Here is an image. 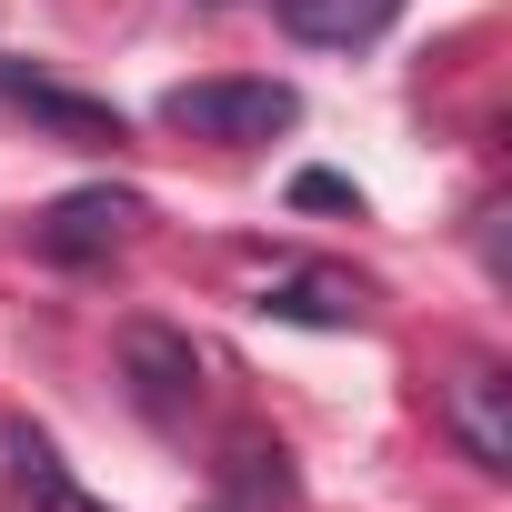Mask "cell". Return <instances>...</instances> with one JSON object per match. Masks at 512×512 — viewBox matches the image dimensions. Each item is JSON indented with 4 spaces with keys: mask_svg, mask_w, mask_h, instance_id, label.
Here are the masks:
<instances>
[{
    "mask_svg": "<svg viewBox=\"0 0 512 512\" xmlns=\"http://www.w3.org/2000/svg\"><path fill=\"white\" fill-rule=\"evenodd\" d=\"M161 121L191 141H282L302 121V91L292 81H181L161 101Z\"/></svg>",
    "mask_w": 512,
    "mask_h": 512,
    "instance_id": "obj_1",
    "label": "cell"
},
{
    "mask_svg": "<svg viewBox=\"0 0 512 512\" xmlns=\"http://www.w3.org/2000/svg\"><path fill=\"white\" fill-rule=\"evenodd\" d=\"M121 382H131V402H141L151 422H181V412L201 402V352H191V332H171V322H121Z\"/></svg>",
    "mask_w": 512,
    "mask_h": 512,
    "instance_id": "obj_2",
    "label": "cell"
},
{
    "mask_svg": "<svg viewBox=\"0 0 512 512\" xmlns=\"http://www.w3.org/2000/svg\"><path fill=\"white\" fill-rule=\"evenodd\" d=\"M442 432L462 442V462L472 472H512V382L492 372V362H472V372H452V392H442Z\"/></svg>",
    "mask_w": 512,
    "mask_h": 512,
    "instance_id": "obj_3",
    "label": "cell"
},
{
    "mask_svg": "<svg viewBox=\"0 0 512 512\" xmlns=\"http://www.w3.org/2000/svg\"><path fill=\"white\" fill-rule=\"evenodd\" d=\"M131 231H141V191H61L31 221V241L51 251V262H101V251H121Z\"/></svg>",
    "mask_w": 512,
    "mask_h": 512,
    "instance_id": "obj_4",
    "label": "cell"
},
{
    "mask_svg": "<svg viewBox=\"0 0 512 512\" xmlns=\"http://www.w3.org/2000/svg\"><path fill=\"white\" fill-rule=\"evenodd\" d=\"M0 101L31 111V121H51L61 141H91V151H111V141H121V111H101V101H81V91H61V81L21 71V61H0Z\"/></svg>",
    "mask_w": 512,
    "mask_h": 512,
    "instance_id": "obj_5",
    "label": "cell"
},
{
    "mask_svg": "<svg viewBox=\"0 0 512 512\" xmlns=\"http://www.w3.org/2000/svg\"><path fill=\"white\" fill-rule=\"evenodd\" d=\"M402 21V0H282V31L312 51H362Z\"/></svg>",
    "mask_w": 512,
    "mask_h": 512,
    "instance_id": "obj_6",
    "label": "cell"
},
{
    "mask_svg": "<svg viewBox=\"0 0 512 512\" xmlns=\"http://www.w3.org/2000/svg\"><path fill=\"white\" fill-rule=\"evenodd\" d=\"M0 452H11V482H21V502H31V512H111L101 492H81V482L61 472V452H51L31 422H11V432H0Z\"/></svg>",
    "mask_w": 512,
    "mask_h": 512,
    "instance_id": "obj_7",
    "label": "cell"
},
{
    "mask_svg": "<svg viewBox=\"0 0 512 512\" xmlns=\"http://www.w3.org/2000/svg\"><path fill=\"white\" fill-rule=\"evenodd\" d=\"M262 312H272V322L352 332V322H362V282H352V272H292V282H272V292H262Z\"/></svg>",
    "mask_w": 512,
    "mask_h": 512,
    "instance_id": "obj_8",
    "label": "cell"
},
{
    "mask_svg": "<svg viewBox=\"0 0 512 512\" xmlns=\"http://www.w3.org/2000/svg\"><path fill=\"white\" fill-rule=\"evenodd\" d=\"M231 462H241V472H231V482H241V502H292L282 452H262V442H251V452H231Z\"/></svg>",
    "mask_w": 512,
    "mask_h": 512,
    "instance_id": "obj_9",
    "label": "cell"
},
{
    "mask_svg": "<svg viewBox=\"0 0 512 512\" xmlns=\"http://www.w3.org/2000/svg\"><path fill=\"white\" fill-rule=\"evenodd\" d=\"M292 201H302V211H362V191H352L342 171H302V181H292Z\"/></svg>",
    "mask_w": 512,
    "mask_h": 512,
    "instance_id": "obj_10",
    "label": "cell"
}]
</instances>
